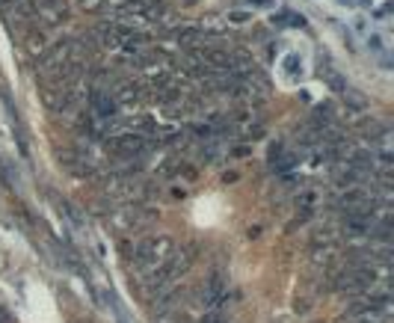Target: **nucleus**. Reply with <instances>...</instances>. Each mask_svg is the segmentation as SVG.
Wrapping results in <instances>:
<instances>
[{
  "instance_id": "f257e3e1",
  "label": "nucleus",
  "mask_w": 394,
  "mask_h": 323,
  "mask_svg": "<svg viewBox=\"0 0 394 323\" xmlns=\"http://www.w3.org/2000/svg\"><path fill=\"white\" fill-rule=\"evenodd\" d=\"M169 258V249H166V240H148V244L140 247V252H136V261L146 267V270H157L163 267Z\"/></svg>"
},
{
  "instance_id": "f03ea898",
  "label": "nucleus",
  "mask_w": 394,
  "mask_h": 323,
  "mask_svg": "<svg viewBox=\"0 0 394 323\" xmlns=\"http://www.w3.org/2000/svg\"><path fill=\"white\" fill-rule=\"evenodd\" d=\"M341 4H347V6H365L368 0H341Z\"/></svg>"
},
{
  "instance_id": "7ed1b4c3",
  "label": "nucleus",
  "mask_w": 394,
  "mask_h": 323,
  "mask_svg": "<svg viewBox=\"0 0 394 323\" xmlns=\"http://www.w3.org/2000/svg\"><path fill=\"white\" fill-rule=\"evenodd\" d=\"M205 323H226L220 314H211V317H205Z\"/></svg>"
}]
</instances>
